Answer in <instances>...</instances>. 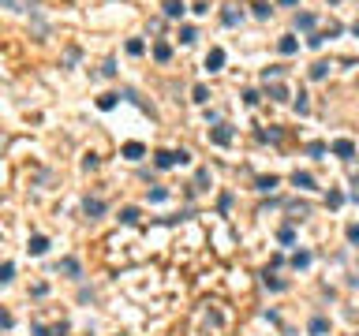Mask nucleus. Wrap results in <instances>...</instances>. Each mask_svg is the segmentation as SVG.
I'll return each instance as SVG.
<instances>
[{
	"instance_id": "1",
	"label": "nucleus",
	"mask_w": 359,
	"mask_h": 336,
	"mask_svg": "<svg viewBox=\"0 0 359 336\" xmlns=\"http://www.w3.org/2000/svg\"><path fill=\"white\" fill-rule=\"evenodd\" d=\"M187 161H191L187 150H157L154 153V165L161 168V172H165V168H176V165H187Z\"/></svg>"
},
{
	"instance_id": "2",
	"label": "nucleus",
	"mask_w": 359,
	"mask_h": 336,
	"mask_svg": "<svg viewBox=\"0 0 359 336\" xmlns=\"http://www.w3.org/2000/svg\"><path fill=\"white\" fill-rule=\"evenodd\" d=\"M232 134H236V131H232V124H217L214 131H210V142H214V146H228Z\"/></svg>"
},
{
	"instance_id": "3",
	"label": "nucleus",
	"mask_w": 359,
	"mask_h": 336,
	"mask_svg": "<svg viewBox=\"0 0 359 336\" xmlns=\"http://www.w3.org/2000/svg\"><path fill=\"white\" fill-rule=\"evenodd\" d=\"M329 150H333L341 161H352V157H356V142H352V138H337V142L329 146Z\"/></svg>"
},
{
	"instance_id": "4",
	"label": "nucleus",
	"mask_w": 359,
	"mask_h": 336,
	"mask_svg": "<svg viewBox=\"0 0 359 336\" xmlns=\"http://www.w3.org/2000/svg\"><path fill=\"white\" fill-rule=\"evenodd\" d=\"M56 273H68V277H83V265H79V258H60L56 261Z\"/></svg>"
},
{
	"instance_id": "5",
	"label": "nucleus",
	"mask_w": 359,
	"mask_h": 336,
	"mask_svg": "<svg viewBox=\"0 0 359 336\" xmlns=\"http://www.w3.org/2000/svg\"><path fill=\"white\" fill-rule=\"evenodd\" d=\"M224 67V49H210L206 52V71H221Z\"/></svg>"
},
{
	"instance_id": "6",
	"label": "nucleus",
	"mask_w": 359,
	"mask_h": 336,
	"mask_svg": "<svg viewBox=\"0 0 359 336\" xmlns=\"http://www.w3.org/2000/svg\"><path fill=\"white\" fill-rule=\"evenodd\" d=\"M26 251L34 254V258H42V254L49 251V239H45V235H30V243H26Z\"/></svg>"
},
{
	"instance_id": "7",
	"label": "nucleus",
	"mask_w": 359,
	"mask_h": 336,
	"mask_svg": "<svg viewBox=\"0 0 359 336\" xmlns=\"http://www.w3.org/2000/svg\"><path fill=\"white\" fill-rule=\"evenodd\" d=\"M83 213H86L90 220L101 217V213H105V202H101V198H86V202H83Z\"/></svg>"
},
{
	"instance_id": "8",
	"label": "nucleus",
	"mask_w": 359,
	"mask_h": 336,
	"mask_svg": "<svg viewBox=\"0 0 359 336\" xmlns=\"http://www.w3.org/2000/svg\"><path fill=\"white\" fill-rule=\"evenodd\" d=\"M266 93H269L273 101H288V97H292V93H288V86H284V83H266Z\"/></svg>"
},
{
	"instance_id": "9",
	"label": "nucleus",
	"mask_w": 359,
	"mask_h": 336,
	"mask_svg": "<svg viewBox=\"0 0 359 336\" xmlns=\"http://www.w3.org/2000/svg\"><path fill=\"white\" fill-rule=\"evenodd\" d=\"M307 329H311V336H325V333H329V318H322V314H314Z\"/></svg>"
},
{
	"instance_id": "10",
	"label": "nucleus",
	"mask_w": 359,
	"mask_h": 336,
	"mask_svg": "<svg viewBox=\"0 0 359 336\" xmlns=\"http://www.w3.org/2000/svg\"><path fill=\"white\" fill-rule=\"evenodd\" d=\"M296 49H299V42H296V38H292V34H284L281 42H277V52H281V56H292V52H296Z\"/></svg>"
},
{
	"instance_id": "11",
	"label": "nucleus",
	"mask_w": 359,
	"mask_h": 336,
	"mask_svg": "<svg viewBox=\"0 0 359 336\" xmlns=\"http://www.w3.org/2000/svg\"><path fill=\"white\" fill-rule=\"evenodd\" d=\"M221 23L224 26H239V23H243V11H239V8H224L221 11Z\"/></svg>"
},
{
	"instance_id": "12",
	"label": "nucleus",
	"mask_w": 359,
	"mask_h": 336,
	"mask_svg": "<svg viewBox=\"0 0 359 336\" xmlns=\"http://www.w3.org/2000/svg\"><path fill=\"white\" fill-rule=\"evenodd\" d=\"M154 60H157V64H169V60H172V45L169 42H157L154 45Z\"/></svg>"
},
{
	"instance_id": "13",
	"label": "nucleus",
	"mask_w": 359,
	"mask_h": 336,
	"mask_svg": "<svg viewBox=\"0 0 359 336\" xmlns=\"http://www.w3.org/2000/svg\"><path fill=\"white\" fill-rule=\"evenodd\" d=\"M120 153H124L128 161H138V157L146 153V146H142V142H124V150H120Z\"/></svg>"
},
{
	"instance_id": "14",
	"label": "nucleus",
	"mask_w": 359,
	"mask_h": 336,
	"mask_svg": "<svg viewBox=\"0 0 359 336\" xmlns=\"http://www.w3.org/2000/svg\"><path fill=\"white\" fill-rule=\"evenodd\" d=\"M292 183H296L299 191H314V176H311V172H296V176H292Z\"/></svg>"
},
{
	"instance_id": "15",
	"label": "nucleus",
	"mask_w": 359,
	"mask_h": 336,
	"mask_svg": "<svg viewBox=\"0 0 359 336\" xmlns=\"http://www.w3.org/2000/svg\"><path fill=\"white\" fill-rule=\"evenodd\" d=\"M183 11H187V8H183V0H165V15H169V19H183Z\"/></svg>"
},
{
	"instance_id": "16",
	"label": "nucleus",
	"mask_w": 359,
	"mask_h": 336,
	"mask_svg": "<svg viewBox=\"0 0 359 336\" xmlns=\"http://www.w3.org/2000/svg\"><path fill=\"white\" fill-rule=\"evenodd\" d=\"M314 23H318V19L311 15V11H299V15H296V30H314Z\"/></svg>"
},
{
	"instance_id": "17",
	"label": "nucleus",
	"mask_w": 359,
	"mask_h": 336,
	"mask_svg": "<svg viewBox=\"0 0 359 336\" xmlns=\"http://www.w3.org/2000/svg\"><path fill=\"white\" fill-rule=\"evenodd\" d=\"M277 183H281V179H277V176H258V191H262V194L277 191Z\"/></svg>"
},
{
	"instance_id": "18",
	"label": "nucleus",
	"mask_w": 359,
	"mask_h": 336,
	"mask_svg": "<svg viewBox=\"0 0 359 336\" xmlns=\"http://www.w3.org/2000/svg\"><path fill=\"white\" fill-rule=\"evenodd\" d=\"M329 75V60H318V64H311V79H325Z\"/></svg>"
},
{
	"instance_id": "19",
	"label": "nucleus",
	"mask_w": 359,
	"mask_h": 336,
	"mask_svg": "<svg viewBox=\"0 0 359 336\" xmlns=\"http://www.w3.org/2000/svg\"><path fill=\"white\" fill-rule=\"evenodd\" d=\"M116 101H120V93H105V97H97V109L109 112V109H116Z\"/></svg>"
},
{
	"instance_id": "20",
	"label": "nucleus",
	"mask_w": 359,
	"mask_h": 336,
	"mask_svg": "<svg viewBox=\"0 0 359 336\" xmlns=\"http://www.w3.org/2000/svg\"><path fill=\"white\" fill-rule=\"evenodd\" d=\"M296 112H299V116H307V112H311V101H307V93H303V90L296 93Z\"/></svg>"
},
{
	"instance_id": "21",
	"label": "nucleus",
	"mask_w": 359,
	"mask_h": 336,
	"mask_svg": "<svg viewBox=\"0 0 359 336\" xmlns=\"http://www.w3.org/2000/svg\"><path fill=\"white\" fill-rule=\"evenodd\" d=\"M262 280H266V288H269V292H284V280H277L269 269H266V277H262Z\"/></svg>"
},
{
	"instance_id": "22",
	"label": "nucleus",
	"mask_w": 359,
	"mask_h": 336,
	"mask_svg": "<svg viewBox=\"0 0 359 336\" xmlns=\"http://www.w3.org/2000/svg\"><path fill=\"white\" fill-rule=\"evenodd\" d=\"M120 220H124V224H138V210H135V206L120 210Z\"/></svg>"
},
{
	"instance_id": "23",
	"label": "nucleus",
	"mask_w": 359,
	"mask_h": 336,
	"mask_svg": "<svg viewBox=\"0 0 359 336\" xmlns=\"http://www.w3.org/2000/svg\"><path fill=\"white\" fill-rule=\"evenodd\" d=\"M191 101H198V105H206V101H210V90H206V86L198 83L195 90H191Z\"/></svg>"
},
{
	"instance_id": "24",
	"label": "nucleus",
	"mask_w": 359,
	"mask_h": 336,
	"mask_svg": "<svg viewBox=\"0 0 359 336\" xmlns=\"http://www.w3.org/2000/svg\"><path fill=\"white\" fill-rule=\"evenodd\" d=\"M311 261H314V258H311V251H299L296 258H292V265H296V269H307Z\"/></svg>"
},
{
	"instance_id": "25",
	"label": "nucleus",
	"mask_w": 359,
	"mask_h": 336,
	"mask_svg": "<svg viewBox=\"0 0 359 336\" xmlns=\"http://www.w3.org/2000/svg\"><path fill=\"white\" fill-rule=\"evenodd\" d=\"M307 153H311V157H318V161H322L325 153H329V146H325V142H311V146H307Z\"/></svg>"
},
{
	"instance_id": "26",
	"label": "nucleus",
	"mask_w": 359,
	"mask_h": 336,
	"mask_svg": "<svg viewBox=\"0 0 359 336\" xmlns=\"http://www.w3.org/2000/svg\"><path fill=\"white\" fill-rule=\"evenodd\" d=\"M11 277H15V265L4 261V265H0V284H11Z\"/></svg>"
},
{
	"instance_id": "27",
	"label": "nucleus",
	"mask_w": 359,
	"mask_h": 336,
	"mask_svg": "<svg viewBox=\"0 0 359 336\" xmlns=\"http://www.w3.org/2000/svg\"><path fill=\"white\" fill-rule=\"evenodd\" d=\"M195 38H198V30H195V26H180V42H183V45H191Z\"/></svg>"
},
{
	"instance_id": "28",
	"label": "nucleus",
	"mask_w": 359,
	"mask_h": 336,
	"mask_svg": "<svg viewBox=\"0 0 359 336\" xmlns=\"http://www.w3.org/2000/svg\"><path fill=\"white\" fill-rule=\"evenodd\" d=\"M325 206H329V210H337V206H344V194H341V191H329V194H325Z\"/></svg>"
},
{
	"instance_id": "29",
	"label": "nucleus",
	"mask_w": 359,
	"mask_h": 336,
	"mask_svg": "<svg viewBox=\"0 0 359 336\" xmlns=\"http://www.w3.org/2000/svg\"><path fill=\"white\" fill-rule=\"evenodd\" d=\"M277 239H281L284 247H288V243H296V232H292V224H284L281 232H277Z\"/></svg>"
},
{
	"instance_id": "30",
	"label": "nucleus",
	"mask_w": 359,
	"mask_h": 336,
	"mask_svg": "<svg viewBox=\"0 0 359 336\" xmlns=\"http://www.w3.org/2000/svg\"><path fill=\"white\" fill-rule=\"evenodd\" d=\"M281 71H284V67H266V71H262V83H277Z\"/></svg>"
},
{
	"instance_id": "31",
	"label": "nucleus",
	"mask_w": 359,
	"mask_h": 336,
	"mask_svg": "<svg viewBox=\"0 0 359 336\" xmlns=\"http://www.w3.org/2000/svg\"><path fill=\"white\" fill-rule=\"evenodd\" d=\"M142 49H146V45L138 42V38H131V42H128V52H131V56H142Z\"/></svg>"
},
{
	"instance_id": "32",
	"label": "nucleus",
	"mask_w": 359,
	"mask_h": 336,
	"mask_svg": "<svg viewBox=\"0 0 359 336\" xmlns=\"http://www.w3.org/2000/svg\"><path fill=\"white\" fill-rule=\"evenodd\" d=\"M307 45H311V49H322V45H325V34H311Z\"/></svg>"
},
{
	"instance_id": "33",
	"label": "nucleus",
	"mask_w": 359,
	"mask_h": 336,
	"mask_svg": "<svg viewBox=\"0 0 359 336\" xmlns=\"http://www.w3.org/2000/svg\"><path fill=\"white\" fill-rule=\"evenodd\" d=\"M269 11H273V8H269L266 0H258V4H255V15H258V19H266V15H269Z\"/></svg>"
},
{
	"instance_id": "34",
	"label": "nucleus",
	"mask_w": 359,
	"mask_h": 336,
	"mask_svg": "<svg viewBox=\"0 0 359 336\" xmlns=\"http://www.w3.org/2000/svg\"><path fill=\"white\" fill-rule=\"evenodd\" d=\"M169 198V191H165V187H154V191H150V202H165Z\"/></svg>"
},
{
	"instance_id": "35",
	"label": "nucleus",
	"mask_w": 359,
	"mask_h": 336,
	"mask_svg": "<svg viewBox=\"0 0 359 336\" xmlns=\"http://www.w3.org/2000/svg\"><path fill=\"white\" fill-rule=\"evenodd\" d=\"M101 75H105V79H112V75H116V60H105V67H101Z\"/></svg>"
},
{
	"instance_id": "36",
	"label": "nucleus",
	"mask_w": 359,
	"mask_h": 336,
	"mask_svg": "<svg viewBox=\"0 0 359 336\" xmlns=\"http://www.w3.org/2000/svg\"><path fill=\"white\" fill-rule=\"evenodd\" d=\"M348 243L359 247V224H348Z\"/></svg>"
},
{
	"instance_id": "37",
	"label": "nucleus",
	"mask_w": 359,
	"mask_h": 336,
	"mask_svg": "<svg viewBox=\"0 0 359 336\" xmlns=\"http://www.w3.org/2000/svg\"><path fill=\"white\" fill-rule=\"evenodd\" d=\"M243 101H247V105H258V90H243Z\"/></svg>"
},
{
	"instance_id": "38",
	"label": "nucleus",
	"mask_w": 359,
	"mask_h": 336,
	"mask_svg": "<svg viewBox=\"0 0 359 336\" xmlns=\"http://www.w3.org/2000/svg\"><path fill=\"white\" fill-rule=\"evenodd\" d=\"M0 329H11V314L8 310H0Z\"/></svg>"
},
{
	"instance_id": "39",
	"label": "nucleus",
	"mask_w": 359,
	"mask_h": 336,
	"mask_svg": "<svg viewBox=\"0 0 359 336\" xmlns=\"http://www.w3.org/2000/svg\"><path fill=\"white\" fill-rule=\"evenodd\" d=\"M277 4H284V8H292V4H299V0H277Z\"/></svg>"
},
{
	"instance_id": "40",
	"label": "nucleus",
	"mask_w": 359,
	"mask_h": 336,
	"mask_svg": "<svg viewBox=\"0 0 359 336\" xmlns=\"http://www.w3.org/2000/svg\"><path fill=\"white\" fill-rule=\"evenodd\" d=\"M352 34H356V38H359V19H356V23H352Z\"/></svg>"
},
{
	"instance_id": "41",
	"label": "nucleus",
	"mask_w": 359,
	"mask_h": 336,
	"mask_svg": "<svg viewBox=\"0 0 359 336\" xmlns=\"http://www.w3.org/2000/svg\"><path fill=\"white\" fill-rule=\"evenodd\" d=\"M356 202H359V191H356Z\"/></svg>"
},
{
	"instance_id": "42",
	"label": "nucleus",
	"mask_w": 359,
	"mask_h": 336,
	"mask_svg": "<svg viewBox=\"0 0 359 336\" xmlns=\"http://www.w3.org/2000/svg\"><path fill=\"white\" fill-rule=\"evenodd\" d=\"M356 83H359V79H356Z\"/></svg>"
}]
</instances>
